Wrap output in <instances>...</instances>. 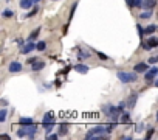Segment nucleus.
Returning <instances> with one entry per match:
<instances>
[{"instance_id":"nucleus-1","label":"nucleus","mask_w":158,"mask_h":140,"mask_svg":"<svg viewBox=\"0 0 158 140\" xmlns=\"http://www.w3.org/2000/svg\"><path fill=\"white\" fill-rule=\"evenodd\" d=\"M107 135V128L104 124H99V126H95L93 129H90L85 134V139H102Z\"/></svg>"},{"instance_id":"nucleus-2","label":"nucleus","mask_w":158,"mask_h":140,"mask_svg":"<svg viewBox=\"0 0 158 140\" xmlns=\"http://www.w3.org/2000/svg\"><path fill=\"white\" fill-rule=\"evenodd\" d=\"M36 132H37V126H36V124H22V128L17 131V135H19V137H25V135H28V137H34Z\"/></svg>"},{"instance_id":"nucleus-3","label":"nucleus","mask_w":158,"mask_h":140,"mask_svg":"<svg viewBox=\"0 0 158 140\" xmlns=\"http://www.w3.org/2000/svg\"><path fill=\"white\" fill-rule=\"evenodd\" d=\"M102 112H104L107 117H109V118L113 120V122H116L118 115L121 114V111L118 109V106L115 108V106H112V104H104V106H102Z\"/></svg>"},{"instance_id":"nucleus-4","label":"nucleus","mask_w":158,"mask_h":140,"mask_svg":"<svg viewBox=\"0 0 158 140\" xmlns=\"http://www.w3.org/2000/svg\"><path fill=\"white\" fill-rule=\"evenodd\" d=\"M116 76L122 83H133L136 81V72H118Z\"/></svg>"},{"instance_id":"nucleus-5","label":"nucleus","mask_w":158,"mask_h":140,"mask_svg":"<svg viewBox=\"0 0 158 140\" xmlns=\"http://www.w3.org/2000/svg\"><path fill=\"white\" fill-rule=\"evenodd\" d=\"M155 47H158V37H149L147 42H144V45H143V48H146V50H150V48Z\"/></svg>"},{"instance_id":"nucleus-6","label":"nucleus","mask_w":158,"mask_h":140,"mask_svg":"<svg viewBox=\"0 0 158 140\" xmlns=\"http://www.w3.org/2000/svg\"><path fill=\"white\" fill-rule=\"evenodd\" d=\"M155 75H158V67H152V69H149V72H146L144 79L149 83V81H152V79L155 78Z\"/></svg>"},{"instance_id":"nucleus-7","label":"nucleus","mask_w":158,"mask_h":140,"mask_svg":"<svg viewBox=\"0 0 158 140\" xmlns=\"http://www.w3.org/2000/svg\"><path fill=\"white\" fill-rule=\"evenodd\" d=\"M42 123H44V126L45 124H54V114H53V112H47V114L44 115Z\"/></svg>"},{"instance_id":"nucleus-8","label":"nucleus","mask_w":158,"mask_h":140,"mask_svg":"<svg viewBox=\"0 0 158 140\" xmlns=\"http://www.w3.org/2000/svg\"><path fill=\"white\" fill-rule=\"evenodd\" d=\"M36 45H37V44H34L33 41H30L28 44H25L24 47H22V53H24V55H28V53H31L34 48H36Z\"/></svg>"},{"instance_id":"nucleus-9","label":"nucleus","mask_w":158,"mask_h":140,"mask_svg":"<svg viewBox=\"0 0 158 140\" xmlns=\"http://www.w3.org/2000/svg\"><path fill=\"white\" fill-rule=\"evenodd\" d=\"M11 73H19V72L22 70V64L20 62H17V61H13L9 64V69H8Z\"/></svg>"},{"instance_id":"nucleus-10","label":"nucleus","mask_w":158,"mask_h":140,"mask_svg":"<svg viewBox=\"0 0 158 140\" xmlns=\"http://www.w3.org/2000/svg\"><path fill=\"white\" fill-rule=\"evenodd\" d=\"M147 69H149V66L146 62H138V64H135V67H133V70L136 72V73H144Z\"/></svg>"},{"instance_id":"nucleus-11","label":"nucleus","mask_w":158,"mask_h":140,"mask_svg":"<svg viewBox=\"0 0 158 140\" xmlns=\"http://www.w3.org/2000/svg\"><path fill=\"white\" fill-rule=\"evenodd\" d=\"M136 100H138V95L136 93H132V95L129 97V100H127V106H129L130 109H133L135 104H136Z\"/></svg>"},{"instance_id":"nucleus-12","label":"nucleus","mask_w":158,"mask_h":140,"mask_svg":"<svg viewBox=\"0 0 158 140\" xmlns=\"http://www.w3.org/2000/svg\"><path fill=\"white\" fill-rule=\"evenodd\" d=\"M36 2H37V0H20V6L24 9H28V8H31Z\"/></svg>"},{"instance_id":"nucleus-13","label":"nucleus","mask_w":158,"mask_h":140,"mask_svg":"<svg viewBox=\"0 0 158 140\" xmlns=\"http://www.w3.org/2000/svg\"><path fill=\"white\" fill-rule=\"evenodd\" d=\"M75 72L85 75L87 72H88V67H87V66H84V64H76V66H75Z\"/></svg>"},{"instance_id":"nucleus-14","label":"nucleus","mask_w":158,"mask_h":140,"mask_svg":"<svg viewBox=\"0 0 158 140\" xmlns=\"http://www.w3.org/2000/svg\"><path fill=\"white\" fill-rule=\"evenodd\" d=\"M153 6H155V0H143L141 8H144V9H152Z\"/></svg>"},{"instance_id":"nucleus-15","label":"nucleus","mask_w":158,"mask_h":140,"mask_svg":"<svg viewBox=\"0 0 158 140\" xmlns=\"http://www.w3.org/2000/svg\"><path fill=\"white\" fill-rule=\"evenodd\" d=\"M42 69H45V62L44 61H36L33 64V70L34 72H40Z\"/></svg>"},{"instance_id":"nucleus-16","label":"nucleus","mask_w":158,"mask_h":140,"mask_svg":"<svg viewBox=\"0 0 158 140\" xmlns=\"http://www.w3.org/2000/svg\"><path fill=\"white\" fill-rule=\"evenodd\" d=\"M157 30H158L157 25H149V26H146V28H144V34H147V36L149 34H153Z\"/></svg>"},{"instance_id":"nucleus-17","label":"nucleus","mask_w":158,"mask_h":140,"mask_svg":"<svg viewBox=\"0 0 158 140\" xmlns=\"http://www.w3.org/2000/svg\"><path fill=\"white\" fill-rule=\"evenodd\" d=\"M40 34V28H36V30H33L31 33H30V36H28V41H34V39H37V36Z\"/></svg>"},{"instance_id":"nucleus-18","label":"nucleus","mask_w":158,"mask_h":140,"mask_svg":"<svg viewBox=\"0 0 158 140\" xmlns=\"http://www.w3.org/2000/svg\"><path fill=\"white\" fill-rule=\"evenodd\" d=\"M78 58L81 59V61H84V59L90 58V53L85 51V50H79V51H78Z\"/></svg>"},{"instance_id":"nucleus-19","label":"nucleus","mask_w":158,"mask_h":140,"mask_svg":"<svg viewBox=\"0 0 158 140\" xmlns=\"http://www.w3.org/2000/svg\"><path fill=\"white\" fill-rule=\"evenodd\" d=\"M19 123L20 124H33V118L31 117H22V118L19 120Z\"/></svg>"},{"instance_id":"nucleus-20","label":"nucleus","mask_w":158,"mask_h":140,"mask_svg":"<svg viewBox=\"0 0 158 140\" xmlns=\"http://www.w3.org/2000/svg\"><path fill=\"white\" fill-rule=\"evenodd\" d=\"M68 132V124L67 123H62L59 126V134H67Z\"/></svg>"},{"instance_id":"nucleus-21","label":"nucleus","mask_w":158,"mask_h":140,"mask_svg":"<svg viewBox=\"0 0 158 140\" xmlns=\"http://www.w3.org/2000/svg\"><path fill=\"white\" fill-rule=\"evenodd\" d=\"M36 48H37V50H39V51H44L45 48H47V42H44V41H40V42H37Z\"/></svg>"},{"instance_id":"nucleus-22","label":"nucleus","mask_w":158,"mask_h":140,"mask_svg":"<svg viewBox=\"0 0 158 140\" xmlns=\"http://www.w3.org/2000/svg\"><path fill=\"white\" fill-rule=\"evenodd\" d=\"M6 120V109L2 108V111H0V123H3Z\"/></svg>"},{"instance_id":"nucleus-23","label":"nucleus","mask_w":158,"mask_h":140,"mask_svg":"<svg viewBox=\"0 0 158 140\" xmlns=\"http://www.w3.org/2000/svg\"><path fill=\"white\" fill-rule=\"evenodd\" d=\"M143 0H132V8H141Z\"/></svg>"},{"instance_id":"nucleus-24","label":"nucleus","mask_w":158,"mask_h":140,"mask_svg":"<svg viewBox=\"0 0 158 140\" xmlns=\"http://www.w3.org/2000/svg\"><path fill=\"white\" fill-rule=\"evenodd\" d=\"M121 122L126 123V124L130 123V115H129V114H122V115H121Z\"/></svg>"},{"instance_id":"nucleus-25","label":"nucleus","mask_w":158,"mask_h":140,"mask_svg":"<svg viewBox=\"0 0 158 140\" xmlns=\"http://www.w3.org/2000/svg\"><path fill=\"white\" fill-rule=\"evenodd\" d=\"M2 16H3V17H13V16H14V13H13L11 9H3Z\"/></svg>"},{"instance_id":"nucleus-26","label":"nucleus","mask_w":158,"mask_h":140,"mask_svg":"<svg viewBox=\"0 0 158 140\" xmlns=\"http://www.w3.org/2000/svg\"><path fill=\"white\" fill-rule=\"evenodd\" d=\"M150 16H152V9H147L146 13H143V14H141V19H149Z\"/></svg>"},{"instance_id":"nucleus-27","label":"nucleus","mask_w":158,"mask_h":140,"mask_svg":"<svg viewBox=\"0 0 158 140\" xmlns=\"http://www.w3.org/2000/svg\"><path fill=\"white\" fill-rule=\"evenodd\" d=\"M96 55H98V58L102 59V61H107V59H109V56L104 55V53H101V51H96Z\"/></svg>"},{"instance_id":"nucleus-28","label":"nucleus","mask_w":158,"mask_h":140,"mask_svg":"<svg viewBox=\"0 0 158 140\" xmlns=\"http://www.w3.org/2000/svg\"><path fill=\"white\" fill-rule=\"evenodd\" d=\"M115 126H116V123H112V124H107V134H112V131L115 129Z\"/></svg>"},{"instance_id":"nucleus-29","label":"nucleus","mask_w":158,"mask_h":140,"mask_svg":"<svg viewBox=\"0 0 158 140\" xmlns=\"http://www.w3.org/2000/svg\"><path fill=\"white\" fill-rule=\"evenodd\" d=\"M126 106H127V103H124V101H121V103L118 104V109L122 112V111H124V108H126Z\"/></svg>"},{"instance_id":"nucleus-30","label":"nucleus","mask_w":158,"mask_h":140,"mask_svg":"<svg viewBox=\"0 0 158 140\" xmlns=\"http://www.w3.org/2000/svg\"><path fill=\"white\" fill-rule=\"evenodd\" d=\"M152 135H153V129H152V128H150V129L147 131V134H146V139H152Z\"/></svg>"},{"instance_id":"nucleus-31","label":"nucleus","mask_w":158,"mask_h":140,"mask_svg":"<svg viewBox=\"0 0 158 140\" xmlns=\"http://www.w3.org/2000/svg\"><path fill=\"white\" fill-rule=\"evenodd\" d=\"M57 137H59L57 134H50V132L47 134V139H48V140H50V139H51V140H54V139H57Z\"/></svg>"},{"instance_id":"nucleus-32","label":"nucleus","mask_w":158,"mask_h":140,"mask_svg":"<svg viewBox=\"0 0 158 140\" xmlns=\"http://www.w3.org/2000/svg\"><path fill=\"white\" fill-rule=\"evenodd\" d=\"M36 13H37V6H36V8H34L33 11H30V13L26 14V17H31V16H34V14H36Z\"/></svg>"},{"instance_id":"nucleus-33","label":"nucleus","mask_w":158,"mask_h":140,"mask_svg":"<svg viewBox=\"0 0 158 140\" xmlns=\"http://www.w3.org/2000/svg\"><path fill=\"white\" fill-rule=\"evenodd\" d=\"M149 62H150V64H155V62H158V56H153V58H150V59H149Z\"/></svg>"},{"instance_id":"nucleus-34","label":"nucleus","mask_w":158,"mask_h":140,"mask_svg":"<svg viewBox=\"0 0 158 140\" xmlns=\"http://www.w3.org/2000/svg\"><path fill=\"white\" fill-rule=\"evenodd\" d=\"M53 126H54V124H45V129H47V131L50 132V131L53 129Z\"/></svg>"},{"instance_id":"nucleus-35","label":"nucleus","mask_w":158,"mask_h":140,"mask_svg":"<svg viewBox=\"0 0 158 140\" xmlns=\"http://www.w3.org/2000/svg\"><path fill=\"white\" fill-rule=\"evenodd\" d=\"M36 61H37V58H30V59H28V62H30V64H34Z\"/></svg>"},{"instance_id":"nucleus-36","label":"nucleus","mask_w":158,"mask_h":140,"mask_svg":"<svg viewBox=\"0 0 158 140\" xmlns=\"http://www.w3.org/2000/svg\"><path fill=\"white\" fill-rule=\"evenodd\" d=\"M136 129H138L136 132H141V129H143V124H141V123H140V124H138V126H136Z\"/></svg>"},{"instance_id":"nucleus-37","label":"nucleus","mask_w":158,"mask_h":140,"mask_svg":"<svg viewBox=\"0 0 158 140\" xmlns=\"http://www.w3.org/2000/svg\"><path fill=\"white\" fill-rule=\"evenodd\" d=\"M127 5H129V8H132V0H127Z\"/></svg>"},{"instance_id":"nucleus-38","label":"nucleus","mask_w":158,"mask_h":140,"mask_svg":"<svg viewBox=\"0 0 158 140\" xmlns=\"http://www.w3.org/2000/svg\"><path fill=\"white\" fill-rule=\"evenodd\" d=\"M155 86H157V87H158V81H157V83H155Z\"/></svg>"},{"instance_id":"nucleus-39","label":"nucleus","mask_w":158,"mask_h":140,"mask_svg":"<svg viewBox=\"0 0 158 140\" xmlns=\"http://www.w3.org/2000/svg\"><path fill=\"white\" fill-rule=\"evenodd\" d=\"M157 120H158V112H157Z\"/></svg>"},{"instance_id":"nucleus-40","label":"nucleus","mask_w":158,"mask_h":140,"mask_svg":"<svg viewBox=\"0 0 158 140\" xmlns=\"http://www.w3.org/2000/svg\"><path fill=\"white\" fill-rule=\"evenodd\" d=\"M6 2H9V0H6Z\"/></svg>"}]
</instances>
